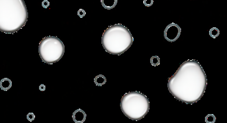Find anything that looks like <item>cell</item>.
Returning a JSON list of instances; mask_svg holds the SVG:
<instances>
[{
	"mask_svg": "<svg viewBox=\"0 0 227 123\" xmlns=\"http://www.w3.org/2000/svg\"><path fill=\"white\" fill-rule=\"evenodd\" d=\"M27 119H28V121H29L30 122L33 121L35 119L34 114L32 113V112H30V113H28L27 114Z\"/></svg>",
	"mask_w": 227,
	"mask_h": 123,
	"instance_id": "obj_15",
	"label": "cell"
},
{
	"mask_svg": "<svg viewBox=\"0 0 227 123\" xmlns=\"http://www.w3.org/2000/svg\"><path fill=\"white\" fill-rule=\"evenodd\" d=\"M120 107L123 114L131 120H142L148 113L150 101L140 92H129L121 97Z\"/></svg>",
	"mask_w": 227,
	"mask_h": 123,
	"instance_id": "obj_4",
	"label": "cell"
},
{
	"mask_svg": "<svg viewBox=\"0 0 227 123\" xmlns=\"http://www.w3.org/2000/svg\"><path fill=\"white\" fill-rule=\"evenodd\" d=\"M28 19L24 0H0V32L16 33L26 25Z\"/></svg>",
	"mask_w": 227,
	"mask_h": 123,
	"instance_id": "obj_2",
	"label": "cell"
},
{
	"mask_svg": "<svg viewBox=\"0 0 227 123\" xmlns=\"http://www.w3.org/2000/svg\"><path fill=\"white\" fill-rule=\"evenodd\" d=\"M86 118V114L84 110L78 109L72 114V119L75 123H83Z\"/></svg>",
	"mask_w": 227,
	"mask_h": 123,
	"instance_id": "obj_7",
	"label": "cell"
},
{
	"mask_svg": "<svg viewBox=\"0 0 227 123\" xmlns=\"http://www.w3.org/2000/svg\"><path fill=\"white\" fill-rule=\"evenodd\" d=\"M181 34V28L178 24L171 23L165 27L164 30V38L167 41L174 42L179 38Z\"/></svg>",
	"mask_w": 227,
	"mask_h": 123,
	"instance_id": "obj_6",
	"label": "cell"
},
{
	"mask_svg": "<svg viewBox=\"0 0 227 123\" xmlns=\"http://www.w3.org/2000/svg\"><path fill=\"white\" fill-rule=\"evenodd\" d=\"M134 38L128 29L120 23L111 25L104 30L102 45L107 53L120 56L132 46Z\"/></svg>",
	"mask_w": 227,
	"mask_h": 123,
	"instance_id": "obj_3",
	"label": "cell"
},
{
	"mask_svg": "<svg viewBox=\"0 0 227 123\" xmlns=\"http://www.w3.org/2000/svg\"><path fill=\"white\" fill-rule=\"evenodd\" d=\"M154 0H143V4L146 7H150L153 5Z\"/></svg>",
	"mask_w": 227,
	"mask_h": 123,
	"instance_id": "obj_14",
	"label": "cell"
},
{
	"mask_svg": "<svg viewBox=\"0 0 227 123\" xmlns=\"http://www.w3.org/2000/svg\"><path fill=\"white\" fill-rule=\"evenodd\" d=\"M86 15L85 10L83 9H79L78 11V16L80 18H83Z\"/></svg>",
	"mask_w": 227,
	"mask_h": 123,
	"instance_id": "obj_16",
	"label": "cell"
},
{
	"mask_svg": "<svg viewBox=\"0 0 227 123\" xmlns=\"http://www.w3.org/2000/svg\"><path fill=\"white\" fill-rule=\"evenodd\" d=\"M219 33H220V32L217 27H212L209 30V36L212 38H216L219 37Z\"/></svg>",
	"mask_w": 227,
	"mask_h": 123,
	"instance_id": "obj_11",
	"label": "cell"
},
{
	"mask_svg": "<svg viewBox=\"0 0 227 123\" xmlns=\"http://www.w3.org/2000/svg\"><path fill=\"white\" fill-rule=\"evenodd\" d=\"M45 89H46V87L44 84H41L40 86H39V90H40V91H41V92L45 91Z\"/></svg>",
	"mask_w": 227,
	"mask_h": 123,
	"instance_id": "obj_18",
	"label": "cell"
},
{
	"mask_svg": "<svg viewBox=\"0 0 227 123\" xmlns=\"http://www.w3.org/2000/svg\"><path fill=\"white\" fill-rule=\"evenodd\" d=\"M216 121V117L214 114H208L205 117V122L206 123H215Z\"/></svg>",
	"mask_w": 227,
	"mask_h": 123,
	"instance_id": "obj_13",
	"label": "cell"
},
{
	"mask_svg": "<svg viewBox=\"0 0 227 123\" xmlns=\"http://www.w3.org/2000/svg\"><path fill=\"white\" fill-rule=\"evenodd\" d=\"M39 53L43 62L55 64L64 56V43L56 37H44L39 42Z\"/></svg>",
	"mask_w": 227,
	"mask_h": 123,
	"instance_id": "obj_5",
	"label": "cell"
},
{
	"mask_svg": "<svg viewBox=\"0 0 227 123\" xmlns=\"http://www.w3.org/2000/svg\"><path fill=\"white\" fill-rule=\"evenodd\" d=\"M207 78L203 68L195 60H186L168 79V88L178 101L192 105L200 101L206 91Z\"/></svg>",
	"mask_w": 227,
	"mask_h": 123,
	"instance_id": "obj_1",
	"label": "cell"
},
{
	"mask_svg": "<svg viewBox=\"0 0 227 123\" xmlns=\"http://www.w3.org/2000/svg\"><path fill=\"white\" fill-rule=\"evenodd\" d=\"M12 87V81L8 78H3L0 81V88L3 91H8Z\"/></svg>",
	"mask_w": 227,
	"mask_h": 123,
	"instance_id": "obj_9",
	"label": "cell"
},
{
	"mask_svg": "<svg viewBox=\"0 0 227 123\" xmlns=\"http://www.w3.org/2000/svg\"><path fill=\"white\" fill-rule=\"evenodd\" d=\"M150 64L152 66H157L160 64V57L157 56H153L150 58Z\"/></svg>",
	"mask_w": 227,
	"mask_h": 123,
	"instance_id": "obj_12",
	"label": "cell"
},
{
	"mask_svg": "<svg viewBox=\"0 0 227 123\" xmlns=\"http://www.w3.org/2000/svg\"><path fill=\"white\" fill-rule=\"evenodd\" d=\"M50 5V3L48 0H43L42 2V6L44 8H48Z\"/></svg>",
	"mask_w": 227,
	"mask_h": 123,
	"instance_id": "obj_17",
	"label": "cell"
},
{
	"mask_svg": "<svg viewBox=\"0 0 227 123\" xmlns=\"http://www.w3.org/2000/svg\"><path fill=\"white\" fill-rule=\"evenodd\" d=\"M94 83L97 86L101 87L106 83V78L103 75H98L94 78Z\"/></svg>",
	"mask_w": 227,
	"mask_h": 123,
	"instance_id": "obj_10",
	"label": "cell"
},
{
	"mask_svg": "<svg viewBox=\"0 0 227 123\" xmlns=\"http://www.w3.org/2000/svg\"><path fill=\"white\" fill-rule=\"evenodd\" d=\"M101 4L106 10L113 9L117 4V0H101Z\"/></svg>",
	"mask_w": 227,
	"mask_h": 123,
	"instance_id": "obj_8",
	"label": "cell"
}]
</instances>
